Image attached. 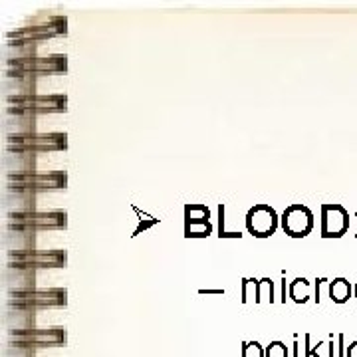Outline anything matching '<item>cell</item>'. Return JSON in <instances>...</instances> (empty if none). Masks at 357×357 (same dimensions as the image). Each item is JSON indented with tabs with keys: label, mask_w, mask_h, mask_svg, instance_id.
Returning a JSON list of instances; mask_svg holds the SVG:
<instances>
[{
	"label": "cell",
	"mask_w": 357,
	"mask_h": 357,
	"mask_svg": "<svg viewBox=\"0 0 357 357\" xmlns=\"http://www.w3.org/2000/svg\"><path fill=\"white\" fill-rule=\"evenodd\" d=\"M68 187V173L54 171V173H32V175H6L4 191L16 192H50L66 191Z\"/></svg>",
	"instance_id": "obj_4"
},
{
	"label": "cell",
	"mask_w": 357,
	"mask_h": 357,
	"mask_svg": "<svg viewBox=\"0 0 357 357\" xmlns=\"http://www.w3.org/2000/svg\"><path fill=\"white\" fill-rule=\"evenodd\" d=\"M314 213L307 208L306 204H290L282 213L280 227L290 238H306L307 234L314 230Z\"/></svg>",
	"instance_id": "obj_10"
},
{
	"label": "cell",
	"mask_w": 357,
	"mask_h": 357,
	"mask_svg": "<svg viewBox=\"0 0 357 357\" xmlns=\"http://www.w3.org/2000/svg\"><path fill=\"white\" fill-rule=\"evenodd\" d=\"M68 304V290L66 288H48V290H28V292L8 294V307L20 310H44V307H62Z\"/></svg>",
	"instance_id": "obj_5"
},
{
	"label": "cell",
	"mask_w": 357,
	"mask_h": 357,
	"mask_svg": "<svg viewBox=\"0 0 357 357\" xmlns=\"http://www.w3.org/2000/svg\"><path fill=\"white\" fill-rule=\"evenodd\" d=\"M213 234L211 211L206 204H185V236L187 238H206Z\"/></svg>",
	"instance_id": "obj_13"
},
{
	"label": "cell",
	"mask_w": 357,
	"mask_h": 357,
	"mask_svg": "<svg viewBox=\"0 0 357 357\" xmlns=\"http://www.w3.org/2000/svg\"><path fill=\"white\" fill-rule=\"evenodd\" d=\"M8 115H50L68 112L66 93H36V96H8L4 98Z\"/></svg>",
	"instance_id": "obj_1"
},
{
	"label": "cell",
	"mask_w": 357,
	"mask_h": 357,
	"mask_svg": "<svg viewBox=\"0 0 357 357\" xmlns=\"http://www.w3.org/2000/svg\"><path fill=\"white\" fill-rule=\"evenodd\" d=\"M34 324H36V310L8 307L4 314V326H6L8 333L34 330Z\"/></svg>",
	"instance_id": "obj_17"
},
{
	"label": "cell",
	"mask_w": 357,
	"mask_h": 357,
	"mask_svg": "<svg viewBox=\"0 0 357 357\" xmlns=\"http://www.w3.org/2000/svg\"><path fill=\"white\" fill-rule=\"evenodd\" d=\"M36 234L38 230L18 227V225H6L4 230V246L6 255H20V252H32L36 250Z\"/></svg>",
	"instance_id": "obj_14"
},
{
	"label": "cell",
	"mask_w": 357,
	"mask_h": 357,
	"mask_svg": "<svg viewBox=\"0 0 357 357\" xmlns=\"http://www.w3.org/2000/svg\"><path fill=\"white\" fill-rule=\"evenodd\" d=\"M330 298L335 304H345L351 298V284L345 278H333L330 282Z\"/></svg>",
	"instance_id": "obj_19"
},
{
	"label": "cell",
	"mask_w": 357,
	"mask_h": 357,
	"mask_svg": "<svg viewBox=\"0 0 357 357\" xmlns=\"http://www.w3.org/2000/svg\"><path fill=\"white\" fill-rule=\"evenodd\" d=\"M244 225H246V230L256 238H268L280 227V217L270 204L258 203L248 208Z\"/></svg>",
	"instance_id": "obj_9"
},
{
	"label": "cell",
	"mask_w": 357,
	"mask_h": 357,
	"mask_svg": "<svg viewBox=\"0 0 357 357\" xmlns=\"http://www.w3.org/2000/svg\"><path fill=\"white\" fill-rule=\"evenodd\" d=\"M290 298L296 304H304L310 298V282L306 278H296L290 284Z\"/></svg>",
	"instance_id": "obj_20"
},
{
	"label": "cell",
	"mask_w": 357,
	"mask_h": 357,
	"mask_svg": "<svg viewBox=\"0 0 357 357\" xmlns=\"http://www.w3.org/2000/svg\"><path fill=\"white\" fill-rule=\"evenodd\" d=\"M133 211H135V213H139V208H135V206H133ZM139 215H141V213H139ZM157 222H159V218H153V217H145V218H143V215H141L139 227L133 230V234H131V236H137V234H141L143 230H147V229H149V227H155Z\"/></svg>",
	"instance_id": "obj_23"
},
{
	"label": "cell",
	"mask_w": 357,
	"mask_h": 357,
	"mask_svg": "<svg viewBox=\"0 0 357 357\" xmlns=\"http://www.w3.org/2000/svg\"><path fill=\"white\" fill-rule=\"evenodd\" d=\"M6 153H64L68 151L66 133H26V135H8Z\"/></svg>",
	"instance_id": "obj_3"
},
{
	"label": "cell",
	"mask_w": 357,
	"mask_h": 357,
	"mask_svg": "<svg viewBox=\"0 0 357 357\" xmlns=\"http://www.w3.org/2000/svg\"><path fill=\"white\" fill-rule=\"evenodd\" d=\"M68 72V56H46L30 60H4V74H30V76H56Z\"/></svg>",
	"instance_id": "obj_6"
},
{
	"label": "cell",
	"mask_w": 357,
	"mask_h": 357,
	"mask_svg": "<svg viewBox=\"0 0 357 357\" xmlns=\"http://www.w3.org/2000/svg\"><path fill=\"white\" fill-rule=\"evenodd\" d=\"M201 294H222V290H201Z\"/></svg>",
	"instance_id": "obj_27"
},
{
	"label": "cell",
	"mask_w": 357,
	"mask_h": 357,
	"mask_svg": "<svg viewBox=\"0 0 357 357\" xmlns=\"http://www.w3.org/2000/svg\"><path fill=\"white\" fill-rule=\"evenodd\" d=\"M2 357H36L32 347H22V345L8 344L2 351Z\"/></svg>",
	"instance_id": "obj_22"
},
{
	"label": "cell",
	"mask_w": 357,
	"mask_h": 357,
	"mask_svg": "<svg viewBox=\"0 0 357 357\" xmlns=\"http://www.w3.org/2000/svg\"><path fill=\"white\" fill-rule=\"evenodd\" d=\"M225 204H218V236L220 238H243V234L241 232H236V230H227L225 227V222H227V218H225Z\"/></svg>",
	"instance_id": "obj_21"
},
{
	"label": "cell",
	"mask_w": 357,
	"mask_h": 357,
	"mask_svg": "<svg viewBox=\"0 0 357 357\" xmlns=\"http://www.w3.org/2000/svg\"><path fill=\"white\" fill-rule=\"evenodd\" d=\"M347 357H357V342L356 344L349 345V349H347Z\"/></svg>",
	"instance_id": "obj_26"
},
{
	"label": "cell",
	"mask_w": 357,
	"mask_h": 357,
	"mask_svg": "<svg viewBox=\"0 0 357 357\" xmlns=\"http://www.w3.org/2000/svg\"><path fill=\"white\" fill-rule=\"evenodd\" d=\"M356 298H357V286H356Z\"/></svg>",
	"instance_id": "obj_28"
},
{
	"label": "cell",
	"mask_w": 357,
	"mask_h": 357,
	"mask_svg": "<svg viewBox=\"0 0 357 357\" xmlns=\"http://www.w3.org/2000/svg\"><path fill=\"white\" fill-rule=\"evenodd\" d=\"M2 278H4V288L10 292H28V290H36V270L32 268H13L4 266L2 270Z\"/></svg>",
	"instance_id": "obj_15"
},
{
	"label": "cell",
	"mask_w": 357,
	"mask_h": 357,
	"mask_svg": "<svg viewBox=\"0 0 357 357\" xmlns=\"http://www.w3.org/2000/svg\"><path fill=\"white\" fill-rule=\"evenodd\" d=\"M38 204L40 201L36 192H2V208L6 211V215H10V213H34V211H38Z\"/></svg>",
	"instance_id": "obj_16"
},
{
	"label": "cell",
	"mask_w": 357,
	"mask_h": 357,
	"mask_svg": "<svg viewBox=\"0 0 357 357\" xmlns=\"http://www.w3.org/2000/svg\"><path fill=\"white\" fill-rule=\"evenodd\" d=\"M266 357H288L286 345L280 344V342H274V344H270L266 349Z\"/></svg>",
	"instance_id": "obj_24"
},
{
	"label": "cell",
	"mask_w": 357,
	"mask_h": 357,
	"mask_svg": "<svg viewBox=\"0 0 357 357\" xmlns=\"http://www.w3.org/2000/svg\"><path fill=\"white\" fill-rule=\"evenodd\" d=\"M2 131L8 135H26V133H40L38 117L34 115H8L4 114Z\"/></svg>",
	"instance_id": "obj_18"
},
{
	"label": "cell",
	"mask_w": 357,
	"mask_h": 357,
	"mask_svg": "<svg viewBox=\"0 0 357 357\" xmlns=\"http://www.w3.org/2000/svg\"><path fill=\"white\" fill-rule=\"evenodd\" d=\"M243 357H264V349L260 347V344H246L244 345Z\"/></svg>",
	"instance_id": "obj_25"
},
{
	"label": "cell",
	"mask_w": 357,
	"mask_h": 357,
	"mask_svg": "<svg viewBox=\"0 0 357 357\" xmlns=\"http://www.w3.org/2000/svg\"><path fill=\"white\" fill-rule=\"evenodd\" d=\"M68 340V333L64 328H48V330H26V332L10 333V342L8 344L22 345V347H58L64 345Z\"/></svg>",
	"instance_id": "obj_11"
},
{
	"label": "cell",
	"mask_w": 357,
	"mask_h": 357,
	"mask_svg": "<svg viewBox=\"0 0 357 357\" xmlns=\"http://www.w3.org/2000/svg\"><path fill=\"white\" fill-rule=\"evenodd\" d=\"M6 225H18L32 230H66L68 213L66 211H34V213H10L6 215Z\"/></svg>",
	"instance_id": "obj_7"
},
{
	"label": "cell",
	"mask_w": 357,
	"mask_h": 357,
	"mask_svg": "<svg viewBox=\"0 0 357 357\" xmlns=\"http://www.w3.org/2000/svg\"><path fill=\"white\" fill-rule=\"evenodd\" d=\"M58 36H68V18L58 14H36L28 18V22L16 30L6 32V40H32V42H48Z\"/></svg>",
	"instance_id": "obj_2"
},
{
	"label": "cell",
	"mask_w": 357,
	"mask_h": 357,
	"mask_svg": "<svg viewBox=\"0 0 357 357\" xmlns=\"http://www.w3.org/2000/svg\"><path fill=\"white\" fill-rule=\"evenodd\" d=\"M68 264V252L66 250H32V252H20V255H8L6 266L13 268H66Z\"/></svg>",
	"instance_id": "obj_8"
},
{
	"label": "cell",
	"mask_w": 357,
	"mask_h": 357,
	"mask_svg": "<svg viewBox=\"0 0 357 357\" xmlns=\"http://www.w3.org/2000/svg\"><path fill=\"white\" fill-rule=\"evenodd\" d=\"M349 230V213L337 203L321 204V238H342Z\"/></svg>",
	"instance_id": "obj_12"
}]
</instances>
